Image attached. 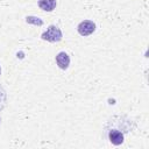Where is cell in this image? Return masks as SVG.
Returning <instances> with one entry per match:
<instances>
[{
	"label": "cell",
	"mask_w": 149,
	"mask_h": 149,
	"mask_svg": "<svg viewBox=\"0 0 149 149\" xmlns=\"http://www.w3.org/2000/svg\"><path fill=\"white\" fill-rule=\"evenodd\" d=\"M42 40L49 41V42H59L62 40V31L56 26H50L47 31H44L41 35Z\"/></svg>",
	"instance_id": "obj_1"
},
{
	"label": "cell",
	"mask_w": 149,
	"mask_h": 149,
	"mask_svg": "<svg viewBox=\"0 0 149 149\" xmlns=\"http://www.w3.org/2000/svg\"><path fill=\"white\" fill-rule=\"evenodd\" d=\"M77 30L81 36H88L95 30V24L91 20H84L78 24Z\"/></svg>",
	"instance_id": "obj_2"
},
{
	"label": "cell",
	"mask_w": 149,
	"mask_h": 149,
	"mask_svg": "<svg viewBox=\"0 0 149 149\" xmlns=\"http://www.w3.org/2000/svg\"><path fill=\"white\" fill-rule=\"evenodd\" d=\"M56 63H57V65H58L59 69L66 70L69 68V64H70V57H69V55L66 52H64V51L59 52L56 56Z\"/></svg>",
	"instance_id": "obj_3"
},
{
	"label": "cell",
	"mask_w": 149,
	"mask_h": 149,
	"mask_svg": "<svg viewBox=\"0 0 149 149\" xmlns=\"http://www.w3.org/2000/svg\"><path fill=\"white\" fill-rule=\"evenodd\" d=\"M108 137H109V141L115 146H119L123 142V134L121 132L116 130V129L111 130L109 134H108Z\"/></svg>",
	"instance_id": "obj_4"
},
{
	"label": "cell",
	"mask_w": 149,
	"mask_h": 149,
	"mask_svg": "<svg viewBox=\"0 0 149 149\" xmlns=\"http://www.w3.org/2000/svg\"><path fill=\"white\" fill-rule=\"evenodd\" d=\"M38 7L45 12H51L56 7V0H38Z\"/></svg>",
	"instance_id": "obj_5"
},
{
	"label": "cell",
	"mask_w": 149,
	"mask_h": 149,
	"mask_svg": "<svg viewBox=\"0 0 149 149\" xmlns=\"http://www.w3.org/2000/svg\"><path fill=\"white\" fill-rule=\"evenodd\" d=\"M0 72H1V69H0Z\"/></svg>",
	"instance_id": "obj_6"
}]
</instances>
